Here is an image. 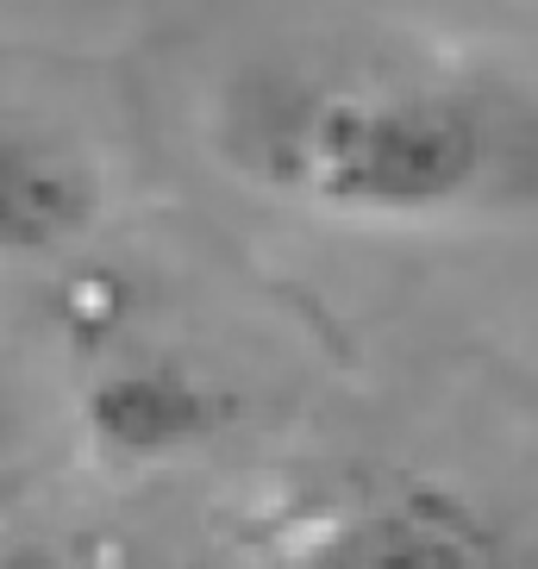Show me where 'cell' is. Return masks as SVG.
Wrapping results in <instances>:
<instances>
[{
    "label": "cell",
    "mask_w": 538,
    "mask_h": 569,
    "mask_svg": "<svg viewBox=\"0 0 538 569\" xmlns=\"http://www.w3.org/2000/svg\"><path fill=\"white\" fill-rule=\"evenodd\" d=\"M232 151L257 182L363 219H438L538 188V113L457 76L251 82Z\"/></svg>",
    "instance_id": "6da1fadb"
},
{
    "label": "cell",
    "mask_w": 538,
    "mask_h": 569,
    "mask_svg": "<svg viewBox=\"0 0 538 569\" xmlns=\"http://www.w3.org/2000/svg\"><path fill=\"white\" fill-rule=\"evenodd\" d=\"M295 569H514L507 538L445 488H395L345 507Z\"/></svg>",
    "instance_id": "7a4b0ae2"
},
{
    "label": "cell",
    "mask_w": 538,
    "mask_h": 569,
    "mask_svg": "<svg viewBox=\"0 0 538 569\" xmlns=\"http://www.w3.org/2000/svg\"><path fill=\"white\" fill-rule=\"evenodd\" d=\"M101 182L44 132L0 126V257H51L94 226Z\"/></svg>",
    "instance_id": "3957f363"
},
{
    "label": "cell",
    "mask_w": 538,
    "mask_h": 569,
    "mask_svg": "<svg viewBox=\"0 0 538 569\" xmlns=\"http://www.w3.org/2000/svg\"><path fill=\"white\" fill-rule=\"evenodd\" d=\"M219 419H226V407L213 388L169 363L113 369L88 388V426L119 457H176L201 445Z\"/></svg>",
    "instance_id": "277c9868"
},
{
    "label": "cell",
    "mask_w": 538,
    "mask_h": 569,
    "mask_svg": "<svg viewBox=\"0 0 538 569\" xmlns=\"http://www.w3.org/2000/svg\"><path fill=\"white\" fill-rule=\"evenodd\" d=\"M7 407H13V388H7V357H0V426H7Z\"/></svg>",
    "instance_id": "5b68a950"
},
{
    "label": "cell",
    "mask_w": 538,
    "mask_h": 569,
    "mask_svg": "<svg viewBox=\"0 0 538 569\" xmlns=\"http://www.w3.org/2000/svg\"><path fill=\"white\" fill-rule=\"evenodd\" d=\"M0 569H32V563H26L19 551H7V545H0Z\"/></svg>",
    "instance_id": "8992f818"
}]
</instances>
